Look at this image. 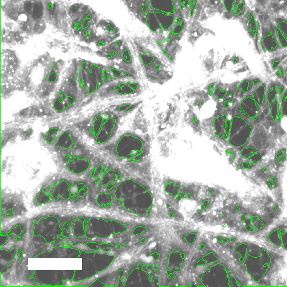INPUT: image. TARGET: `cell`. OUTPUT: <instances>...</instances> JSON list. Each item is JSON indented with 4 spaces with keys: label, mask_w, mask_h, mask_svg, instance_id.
<instances>
[{
    "label": "cell",
    "mask_w": 287,
    "mask_h": 287,
    "mask_svg": "<svg viewBox=\"0 0 287 287\" xmlns=\"http://www.w3.org/2000/svg\"><path fill=\"white\" fill-rule=\"evenodd\" d=\"M117 124V118L114 114L110 113H99L92 122L91 135L96 143H106L115 134Z\"/></svg>",
    "instance_id": "1"
},
{
    "label": "cell",
    "mask_w": 287,
    "mask_h": 287,
    "mask_svg": "<svg viewBox=\"0 0 287 287\" xmlns=\"http://www.w3.org/2000/svg\"><path fill=\"white\" fill-rule=\"evenodd\" d=\"M145 152V144L139 137L126 134L122 136L115 145V153L121 158L129 160H139Z\"/></svg>",
    "instance_id": "2"
},
{
    "label": "cell",
    "mask_w": 287,
    "mask_h": 287,
    "mask_svg": "<svg viewBox=\"0 0 287 287\" xmlns=\"http://www.w3.org/2000/svg\"><path fill=\"white\" fill-rule=\"evenodd\" d=\"M246 131L247 124L239 117H234L230 124L228 137L229 143L236 146L242 145L247 139Z\"/></svg>",
    "instance_id": "3"
},
{
    "label": "cell",
    "mask_w": 287,
    "mask_h": 287,
    "mask_svg": "<svg viewBox=\"0 0 287 287\" xmlns=\"http://www.w3.org/2000/svg\"><path fill=\"white\" fill-rule=\"evenodd\" d=\"M107 72L102 66L91 64L89 68L87 91L92 93L97 90L107 80Z\"/></svg>",
    "instance_id": "4"
},
{
    "label": "cell",
    "mask_w": 287,
    "mask_h": 287,
    "mask_svg": "<svg viewBox=\"0 0 287 287\" xmlns=\"http://www.w3.org/2000/svg\"><path fill=\"white\" fill-rule=\"evenodd\" d=\"M261 43L262 47L268 51H275L278 48L279 44L274 24L269 23L262 28Z\"/></svg>",
    "instance_id": "5"
},
{
    "label": "cell",
    "mask_w": 287,
    "mask_h": 287,
    "mask_svg": "<svg viewBox=\"0 0 287 287\" xmlns=\"http://www.w3.org/2000/svg\"><path fill=\"white\" fill-rule=\"evenodd\" d=\"M232 120L226 115H221L217 117L213 122L214 135L220 139H228Z\"/></svg>",
    "instance_id": "6"
},
{
    "label": "cell",
    "mask_w": 287,
    "mask_h": 287,
    "mask_svg": "<svg viewBox=\"0 0 287 287\" xmlns=\"http://www.w3.org/2000/svg\"><path fill=\"white\" fill-rule=\"evenodd\" d=\"M275 29L279 46L282 48L287 47V21L277 18L274 24Z\"/></svg>",
    "instance_id": "7"
},
{
    "label": "cell",
    "mask_w": 287,
    "mask_h": 287,
    "mask_svg": "<svg viewBox=\"0 0 287 287\" xmlns=\"http://www.w3.org/2000/svg\"><path fill=\"white\" fill-rule=\"evenodd\" d=\"M75 145L74 138L68 131H64L59 136L55 144V147L63 150L72 149Z\"/></svg>",
    "instance_id": "8"
},
{
    "label": "cell",
    "mask_w": 287,
    "mask_h": 287,
    "mask_svg": "<svg viewBox=\"0 0 287 287\" xmlns=\"http://www.w3.org/2000/svg\"><path fill=\"white\" fill-rule=\"evenodd\" d=\"M140 85L137 83H121L113 87V92L118 95H129L137 92Z\"/></svg>",
    "instance_id": "9"
},
{
    "label": "cell",
    "mask_w": 287,
    "mask_h": 287,
    "mask_svg": "<svg viewBox=\"0 0 287 287\" xmlns=\"http://www.w3.org/2000/svg\"><path fill=\"white\" fill-rule=\"evenodd\" d=\"M227 10L235 16L242 14L245 9L244 0H225Z\"/></svg>",
    "instance_id": "10"
},
{
    "label": "cell",
    "mask_w": 287,
    "mask_h": 287,
    "mask_svg": "<svg viewBox=\"0 0 287 287\" xmlns=\"http://www.w3.org/2000/svg\"><path fill=\"white\" fill-rule=\"evenodd\" d=\"M89 66L90 64L83 61L81 63L78 70V81L79 86L82 89L87 88Z\"/></svg>",
    "instance_id": "11"
},
{
    "label": "cell",
    "mask_w": 287,
    "mask_h": 287,
    "mask_svg": "<svg viewBox=\"0 0 287 287\" xmlns=\"http://www.w3.org/2000/svg\"><path fill=\"white\" fill-rule=\"evenodd\" d=\"M59 129L58 128L53 127V128H50L47 132V133H46V135L44 136V139L46 141V142L49 144L52 143L53 142L56 135H57V133L59 132Z\"/></svg>",
    "instance_id": "12"
},
{
    "label": "cell",
    "mask_w": 287,
    "mask_h": 287,
    "mask_svg": "<svg viewBox=\"0 0 287 287\" xmlns=\"http://www.w3.org/2000/svg\"><path fill=\"white\" fill-rule=\"evenodd\" d=\"M249 20L248 21V25L250 29V32L251 35L253 37L256 36L257 34V23L256 21L253 16H251L249 18Z\"/></svg>",
    "instance_id": "13"
},
{
    "label": "cell",
    "mask_w": 287,
    "mask_h": 287,
    "mask_svg": "<svg viewBox=\"0 0 287 287\" xmlns=\"http://www.w3.org/2000/svg\"><path fill=\"white\" fill-rule=\"evenodd\" d=\"M53 107L56 111L61 112L65 109L66 105L61 99L58 98L55 100V101L53 102Z\"/></svg>",
    "instance_id": "14"
},
{
    "label": "cell",
    "mask_w": 287,
    "mask_h": 287,
    "mask_svg": "<svg viewBox=\"0 0 287 287\" xmlns=\"http://www.w3.org/2000/svg\"><path fill=\"white\" fill-rule=\"evenodd\" d=\"M122 57L123 61L126 63V64H131L132 63V57L131 53L129 51L126 49L125 48L122 53Z\"/></svg>",
    "instance_id": "15"
},
{
    "label": "cell",
    "mask_w": 287,
    "mask_h": 287,
    "mask_svg": "<svg viewBox=\"0 0 287 287\" xmlns=\"http://www.w3.org/2000/svg\"><path fill=\"white\" fill-rule=\"evenodd\" d=\"M57 79V72L55 71H52L48 74L47 78L46 81L49 83H54Z\"/></svg>",
    "instance_id": "16"
},
{
    "label": "cell",
    "mask_w": 287,
    "mask_h": 287,
    "mask_svg": "<svg viewBox=\"0 0 287 287\" xmlns=\"http://www.w3.org/2000/svg\"><path fill=\"white\" fill-rule=\"evenodd\" d=\"M135 105L131 104H126L122 106H120L118 107V111L121 112H127L132 110L135 107Z\"/></svg>",
    "instance_id": "17"
},
{
    "label": "cell",
    "mask_w": 287,
    "mask_h": 287,
    "mask_svg": "<svg viewBox=\"0 0 287 287\" xmlns=\"http://www.w3.org/2000/svg\"><path fill=\"white\" fill-rule=\"evenodd\" d=\"M110 71L111 74H112V75L115 78H121L122 77V75L123 74H122L121 71H120V70H118L116 68H114V67L110 68Z\"/></svg>",
    "instance_id": "18"
},
{
    "label": "cell",
    "mask_w": 287,
    "mask_h": 287,
    "mask_svg": "<svg viewBox=\"0 0 287 287\" xmlns=\"http://www.w3.org/2000/svg\"><path fill=\"white\" fill-rule=\"evenodd\" d=\"M83 35H84V37L86 39L89 40L90 39V38L92 37L91 30L89 29H88L85 31V32H83Z\"/></svg>",
    "instance_id": "19"
},
{
    "label": "cell",
    "mask_w": 287,
    "mask_h": 287,
    "mask_svg": "<svg viewBox=\"0 0 287 287\" xmlns=\"http://www.w3.org/2000/svg\"><path fill=\"white\" fill-rule=\"evenodd\" d=\"M106 44V42L105 41H99L96 43V46L98 47H102L105 46Z\"/></svg>",
    "instance_id": "20"
},
{
    "label": "cell",
    "mask_w": 287,
    "mask_h": 287,
    "mask_svg": "<svg viewBox=\"0 0 287 287\" xmlns=\"http://www.w3.org/2000/svg\"><path fill=\"white\" fill-rule=\"evenodd\" d=\"M47 8L49 10H52L54 8V5L52 3H49L47 5Z\"/></svg>",
    "instance_id": "21"
},
{
    "label": "cell",
    "mask_w": 287,
    "mask_h": 287,
    "mask_svg": "<svg viewBox=\"0 0 287 287\" xmlns=\"http://www.w3.org/2000/svg\"><path fill=\"white\" fill-rule=\"evenodd\" d=\"M79 23H78L77 20L74 21H73V23H72V27H73L74 28H75V27H77V26L79 24Z\"/></svg>",
    "instance_id": "22"
},
{
    "label": "cell",
    "mask_w": 287,
    "mask_h": 287,
    "mask_svg": "<svg viewBox=\"0 0 287 287\" xmlns=\"http://www.w3.org/2000/svg\"><path fill=\"white\" fill-rule=\"evenodd\" d=\"M106 57H107V58H108L109 59H113V57H114V56H113V55H112V54H110V53H107V54L106 55Z\"/></svg>",
    "instance_id": "23"
},
{
    "label": "cell",
    "mask_w": 287,
    "mask_h": 287,
    "mask_svg": "<svg viewBox=\"0 0 287 287\" xmlns=\"http://www.w3.org/2000/svg\"><path fill=\"white\" fill-rule=\"evenodd\" d=\"M121 43H122V42H121V41H117V42H115V44H116V45H117V46H120L121 45Z\"/></svg>",
    "instance_id": "24"
},
{
    "label": "cell",
    "mask_w": 287,
    "mask_h": 287,
    "mask_svg": "<svg viewBox=\"0 0 287 287\" xmlns=\"http://www.w3.org/2000/svg\"><path fill=\"white\" fill-rule=\"evenodd\" d=\"M281 1H282L283 2H287V0H281Z\"/></svg>",
    "instance_id": "25"
}]
</instances>
